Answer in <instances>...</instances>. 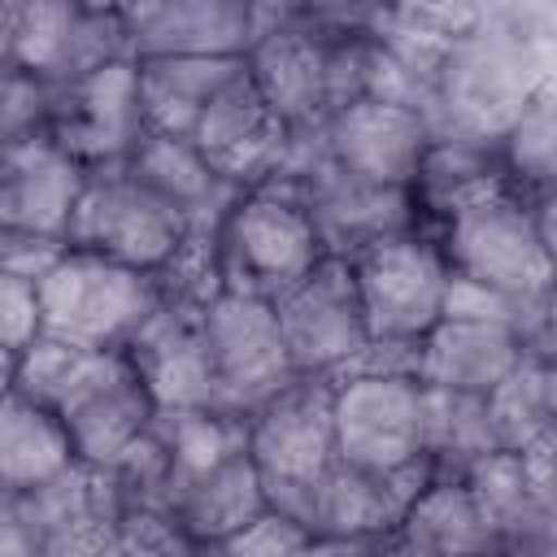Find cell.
Listing matches in <instances>:
<instances>
[{"instance_id":"15","label":"cell","mask_w":557,"mask_h":557,"mask_svg":"<svg viewBox=\"0 0 557 557\" xmlns=\"http://www.w3.org/2000/svg\"><path fill=\"white\" fill-rule=\"evenodd\" d=\"M131 57V35L122 9L109 4H78V0H22L17 9V44L13 65L35 74L39 83L57 87L78 74L104 70Z\"/></svg>"},{"instance_id":"43","label":"cell","mask_w":557,"mask_h":557,"mask_svg":"<svg viewBox=\"0 0 557 557\" xmlns=\"http://www.w3.org/2000/svg\"><path fill=\"white\" fill-rule=\"evenodd\" d=\"M187 557H218V553H213V548H191Z\"/></svg>"},{"instance_id":"1","label":"cell","mask_w":557,"mask_h":557,"mask_svg":"<svg viewBox=\"0 0 557 557\" xmlns=\"http://www.w3.org/2000/svg\"><path fill=\"white\" fill-rule=\"evenodd\" d=\"M553 78V9H479V22L435 70V135L500 144L535 87Z\"/></svg>"},{"instance_id":"32","label":"cell","mask_w":557,"mask_h":557,"mask_svg":"<svg viewBox=\"0 0 557 557\" xmlns=\"http://www.w3.org/2000/svg\"><path fill=\"white\" fill-rule=\"evenodd\" d=\"M157 296L183 309H209L222 296V265H218V231H187L174 257L152 274Z\"/></svg>"},{"instance_id":"28","label":"cell","mask_w":557,"mask_h":557,"mask_svg":"<svg viewBox=\"0 0 557 557\" xmlns=\"http://www.w3.org/2000/svg\"><path fill=\"white\" fill-rule=\"evenodd\" d=\"M74 466L61 418L13 387L0 396V492H35Z\"/></svg>"},{"instance_id":"26","label":"cell","mask_w":557,"mask_h":557,"mask_svg":"<svg viewBox=\"0 0 557 557\" xmlns=\"http://www.w3.org/2000/svg\"><path fill=\"white\" fill-rule=\"evenodd\" d=\"M126 165L187 222V231H218L231 205L244 196L226 178L209 170V161L191 148V139L174 135H144Z\"/></svg>"},{"instance_id":"34","label":"cell","mask_w":557,"mask_h":557,"mask_svg":"<svg viewBox=\"0 0 557 557\" xmlns=\"http://www.w3.org/2000/svg\"><path fill=\"white\" fill-rule=\"evenodd\" d=\"M48 117V83L17 65H0V148L44 131Z\"/></svg>"},{"instance_id":"44","label":"cell","mask_w":557,"mask_h":557,"mask_svg":"<svg viewBox=\"0 0 557 557\" xmlns=\"http://www.w3.org/2000/svg\"><path fill=\"white\" fill-rule=\"evenodd\" d=\"M483 557H496V553H483Z\"/></svg>"},{"instance_id":"10","label":"cell","mask_w":557,"mask_h":557,"mask_svg":"<svg viewBox=\"0 0 557 557\" xmlns=\"http://www.w3.org/2000/svg\"><path fill=\"white\" fill-rule=\"evenodd\" d=\"M200 326H205V348H209V370H213V392L222 413L244 418L296 379L274 309L265 300L222 292L200 313Z\"/></svg>"},{"instance_id":"12","label":"cell","mask_w":557,"mask_h":557,"mask_svg":"<svg viewBox=\"0 0 557 557\" xmlns=\"http://www.w3.org/2000/svg\"><path fill=\"white\" fill-rule=\"evenodd\" d=\"M431 461L418 457L400 470H361L348 461H331L300 496L270 509L287 522H296L305 535H339V540H383L409 500L426 487Z\"/></svg>"},{"instance_id":"39","label":"cell","mask_w":557,"mask_h":557,"mask_svg":"<svg viewBox=\"0 0 557 557\" xmlns=\"http://www.w3.org/2000/svg\"><path fill=\"white\" fill-rule=\"evenodd\" d=\"M0 557H44L35 522L17 492H0Z\"/></svg>"},{"instance_id":"40","label":"cell","mask_w":557,"mask_h":557,"mask_svg":"<svg viewBox=\"0 0 557 557\" xmlns=\"http://www.w3.org/2000/svg\"><path fill=\"white\" fill-rule=\"evenodd\" d=\"M300 557H383V540H339V535H309Z\"/></svg>"},{"instance_id":"4","label":"cell","mask_w":557,"mask_h":557,"mask_svg":"<svg viewBox=\"0 0 557 557\" xmlns=\"http://www.w3.org/2000/svg\"><path fill=\"white\" fill-rule=\"evenodd\" d=\"M274 187H287L300 209L313 222V235L326 257H357L374 239H387L396 231L418 226L413 196L405 187H383L370 178H357L322 157L318 135H292L283 170L270 178Z\"/></svg>"},{"instance_id":"37","label":"cell","mask_w":557,"mask_h":557,"mask_svg":"<svg viewBox=\"0 0 557 557\" xmlns=\"http://www.w3.org/2000/svg\"><path fill=\"white\" fill-rule=\"evenodd\" d=\"M305 544H309V535L296 522H287V518H278V513L265 509L257 522H248L244 531H235L231 540H222L213 553L218 557H300Z\"/></svg>"},{"instance_id":"5","label":"cell","mask_w":557,"mask_h":557,"mask_svg":"<svg viewBox=\"0 0 557 557\" xmlns=\"http://www.w3.org/2000/svg\"><path fill=\"white\" fill-rule=\"evenodd\" d=\"M322 257L326 252L313 235L309 213L287 187H274V183L244 191L218 226L222 292H235V296L274 305Z\"/></svg>"},{"instance_id":"8","label":"cell","mask_w":557,"mask_h":557,"mask_svg":"<svg viewBox=\"0 0 557 557\" xmlns=\"http://www.w3.org/2000/svg\"><path fill=\"white\" fill-rule=\"evenodd\" d=\"M244 435L265 487V509L287 505L335 461L331 379L296 374L283 392L244 413Z\"/></svg>"},{"instance_id":"23","label":"cell","mask_w":557,"mask_h":557,"mask_svg":"<svg viewBox=\"0 0 557 557\" xmlns=\"http://www.w3.org/2000/svg\"><path fill=\"white\" fill-rule=\"evenodd\" d=\"M261 513H265V487H261V474H257L248 448L218 461L205 474L174 483L161 505V518L191 548H218L222 540H231Z\"/></svg>"},{"instance_id":"13","label":"cell","mask_w":557,"mask_h":557,"mask_svg":"<svg viewBox=\"0 0 557 557\" xmlns=\"http://www.w3.org/2000/svg\"><path fill=\"white\" fill-rule=\"evenodd\" d=\"M44 131L87 170L126 161L144 139L135 61H113L104 70L48 87Z\"/></svg>"},{"instance_id":"19","label":"cell","mask_w":557,"mask_h":557,"mask_svg":"<svg viewBox=\"0 0 557 557\" xmlns=\"http://www.w3.org/2000/svg\"><path fill=\"white\" fill-rule=\"evenodd\" d=\"M205 309L183 305H157L152 318L135 331V339L122 348L139 383L148 387L157 413L170 409H218L209 348H205Z\"/></svg>"},{"instance_id":"36","label":"cell","mask_w":557,"mask_h":557,"mask_svg":"<svg viewBox=\"0 0 557 557\" xmlns=\"http://www.w3.org/2000/svg\"><path fill=\"white\" fill-rule=\"evenodd\" d=\"M44 335L39 318V283H26L17 274L0 270V352L17 357Z\"/></svg>"},{"instance_id":"2","label":"cell","mask_w":557,"mask_h":557,"mask_svg":"<svg viewBox=\"0 0 557 557\" xmlns=\"http://www.w3.org/2000/svg\"><path fill=\"white\" fill-rule=\"evenodd\" d=\"M448 270L509 300L553 292V191H505L431 231Z\"/></svg>"},{"instance_id":"6","label":"cell","mask_w":557,"mask_h":557,"mask_svg":"<svg viewBox=\"0 0 557 557\" xmlns=\"http://www.w3.org/2000/svg\"><path fill=\"white\" fill-rule=\"evenodd\" d=\"M187 239V222L126 165H96L83 178L65 244L157 274Z\"/></svg>"},{"instance_id":"17","label":"cell","mask_w":557,"mask_h":557,"mask_svg":"<svg viewBox=\"0 0 557 557\" xmlns=\"http://www.w3.org/2000/svg\"><path fill=\"white\" fill-rule=\"evenodd\" d=\"M318 135V148L326 161H335L339 170L383 183V187H405L418 174V161L431 144V122L409 109V104H392L379 96H357L344 109H335Z\"/></svg>"},{"instance_id":"33","label":"cell","mask_w":557,"mask_h":557,"mask_svg":"<svg viewBox=\"0 0 557 557\" xmlns=\"http://www.w3.org/2000/svg\"><path fill=\"white\" fill-rule=\"evenodd\" d=\"M78 357H83V348H70V344H61L52 335H39L30 348H22L13 357V392L35 400V405H44V409H52L57 396L65 392Z\"/></svg>"},{"instance_id":"24","label":"cell","mask_w":557,"mask_h":557,"mask_svg":"<svg viewBox=\"0 0 557 557\" xmlns=\"http://www.w3.org/2000/svg\"><path fill=\"white\" fill-rule=\"evenodd\" d=\"M522 357V339L500 322L440 318L418 339V383L487 396Z\"/></svg>"},{"instance_id":"11","label":"cell","mask_w":557,"mask_h":557,"mask_svg":"<svg viewBox=\"0 0 557 557\" xmlns=\"http://www.w3.org/2000/svg\"><path fill=\"white\" fill-rule=\"evenodd\" d=\"M335 461L361 470H400L422 457V383L396 374L331 379Z\"/></svg>"},{"instance_id":"3","label":"cell","mask_w":557,"mask_h":557,"mask_svg":"<svg viewBox=\"0 0 557 557\" xmlns=\"http://www.w3.org/2000/svg\"><path fill=\"white\" fill-rule=\"evenodd\" d=\"M157 305L152 274L78 248H65V257L39 278L44 335L83 352H122Z\"/></svg>"},{"instance_id":"20","label":"cell","mask_w":557,"mask_h":557,"mask_svg":"<svg viewBox=\"0 0 557 557\" xmlns=\"http://www.w3.org/2000/svg\"><path fill=\"white\" fill-rule=\"evenodd\" d=\"M135 61L157 57H244L257 13L244 0H148L122 4Z\"/></svg>"},{"instance_id":"38","label":"cell","mask_w":557,"mask_h":557,"mask_svg":"<svg viewBox=\"0 0 557 557\" xmlns=\"http://www.w3.org/2000/svg\"><path fill=\"white\" fill-rule=\"evenodd\" d=\"M65 248L70 244H61V239L26 235V231H0V270L4 274H17L26 283H39L65 257Z\"/></svg>"},{"instance_id":"7","label":"cell","mask_w":557,"mask_h":557,"mask_svg":"<svg viewBox=\"0 0 557 557\" xmlns=\"http://www.w3.org/2000/svg\"><path fill=\"white\" fill-rule=\"evenodd\" d=\"M370 339H422L444 318L448 261L426 226L396 231L348 257Z\"/></svg>"},{"instance_id":"31","label":"cell","mask_w":557,"mask_h":557,"mask_svg":"<svg viewBox=\"0 0 557 557\" xmlns=\"http://www.w3.org/2000/svg\"><path fill=\"white\" fill-rule=\"evenodd\" d=\"M500 161L518 191H553L557 170V83L548 78L527 96L509 131L500 135Z\"/></svg>"},{"instance_id":"9","label":"cell","mask_w":557,"mask_h":557,"mask_svg":"<svg viewBox=\"0 0 557 557\" xmlns=\"http://www.w3.org/2000/svg\"><path fill=\"white\" fill-rule=\"evenodd\" d=\"M52 413L70 435L74 461L109 470L135 440L148 435L157 405L126 352H83Z\"/></svg>"},{"instance_id":"30","label":"cell","mask_w":557,"mask_h":557,"mask_svg":"<svg viewBox=\"0 0 557 557\" xmlns=\"http://www.w3.org/2000/svg\"><path fill=\"white\" fill-rule=\"evenodd\" d=\"M487 400L470 392L422 387V457L435 474H461L479 457L496 453Z\"/></svg>"},{"instance_id":"42","label":"cell","mask_w":557,"mask_h":557,"mask_svg":"<svg viewBox=\"0 0 557 557\" xmlns=\"http://www.w3.org/2000/svg\"><path fill=\"white\" fill-rule=\"evenodd\" d=\"M13 387V357L9 352H0V396Z\"/></svg>"},{"instance_id":"21","label":"cell","mask_w":557,"mask_h":557,"mask_svg":"<svg viewBox=\"0 0 557 557\" xmlns=\"http://www.w3.org/2000/svg\"><path fill=\"white\" fill-rule=\"evenodd\" d=\"M44 557H100L122 522V500L104 470L74 461L35 492H22Z\"/></svg>"},{"instance_id":"16","label":"cell","mask_w":557,"mask_h":557,"mask_svg":"<svg viewBox=\"0 0 557 557\" xmlns=\"http://www.w3.org/2000/svg\"><path fill=\"white\" fill-rule=\"evenodd\" d=\"M191 148L209 161L218 178H226L239 191L265 187L292 148V131L270 113V104L257 96L248 70H239L196 117Z\"/></svg>"},{"instance_id":"35","label":"cell","mask_w":557,"mask_h":557,"mask_svg":"<svg viewBox=\"0 0 557 557\" xmlns=\"http://www.w3.org/2000/svg\"><path fill=\"white\" fill-rule=\"evenodd\" d=\"M191 544L161 513H122L100 557H187Z\"/></svg>"},{"instance_id":"27","label":"cell","mask_w":557,"mask_h":557,"mask_svg":"<svg viewBox=\"0 0 557 557\" xmlns=\"http://www.w3.org/2000/svg\"><path fill=\"white\" fill-rule=\"evenodd\" d=\"M144 135L187 139L205 104L244 70V57H157L135 61Z\"/></svg>"},{"instance_id":"25","label":"cell","mask_w":557,"mask_h":557,"mask_svg":"<svg viewBox=\"0 0 557 557\" xmlns=\"http://www.w3.org/2000/svg\"><path fill=\"white\" fill-rule=\"evenodd\" d=\"M496 553L466 483L457 474H431L409 500L400 522L383 535V557H483Z\"/></svg>"},{"instance_id":"41","label":"cell","mask_w":557,"mask_h":557,"mask_svg":"<svg viewBox=\"0 0 557 557\" xmlns=\"http://www.w3.org/2000/svg\"><path fill=\"white\" fill-rule=\"evenodd\" d=\"M17 9H22V0H0V65H13V44H17Z\"/></svg>"},{"instance_id":"29","label":"cell","mask_w":557,"mask_h":557,"mask_svg":"<svg viewBox=\"0 0 557 557\" xmlns=\"http://www.w3.org/2000/svg\"><path fill=\"white\" fill-rule=\"evenodd\" d=\"M496 444L518 453L540 435H553L557 418V370L553 352H522L518 366L483 396Z\"/></svg>"},{"instance_id":"22","label":"cell","mask_w":557,"mask_h":557,"mask_svg":"<svg viewBox=\"0 0 557 557\" xmlns=\"http://www.w3.org/2000/svg\"><path fill=\"white\" fill-rule=\"evenodd\" d=\"M505 191H518V187L500 161V144L466 139V135H431L418 161V174L409 183L418 226L426 231Z\"/></svg>"},{"instance_id":"14","label":"cell","mask_w":557,"mask_h":557,"mask_svg":"<svg viewBox=\"0 0 557 557\" xmlns=\"http://www.w3.org/2000/svg\"><path fill=\"white\" fill-rule=\"evenodd\" d=\"M270 309H274L278 335L287 344V357H292L296 374L335 379L370 344L361 300H357V287H352V270L339 257H322Z\"/></svg>"},{"instance_id":"18","label":"cell","mask_w":557,"mask_h":557,"mask_svg":"<svg viewBox=\"0 0 557 557\" xmlns=\"http://www.w3.org/2000/svg\"><path fill=\"white\" fill-rule=\"evenodd\" d=\"M83 178H87V165H78L48 131L4 144L0 148V231H26V235L65 244Z\"/></svg>"}]
</instances>
